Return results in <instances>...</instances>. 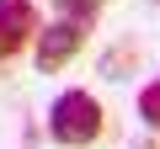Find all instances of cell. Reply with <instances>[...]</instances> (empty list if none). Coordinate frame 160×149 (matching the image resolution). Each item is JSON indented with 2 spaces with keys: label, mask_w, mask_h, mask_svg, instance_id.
I'll return each instance as SVG.
<instances>
[{
  "label": "cell",
  "mask_w": 160,
  "mask_h": 149,
  "mask_svg": "<svg viewBox=\"0 0 160 149\" xmlns=\"http://www.w3.org/2000/svg\"><path fill=\"white\" fill-rule=\"evenodd\" d=\"M53 6H59L64 16H80V22H96V11H102V0H53Z\"/></svg>",
  "instance_id": "5"
},
{
  "label": "cell",
  "mask_w": 160,
  "mask_h": 149,
  "mask_svg": "<svg viewBox=\"0 0 160 149\" xmlns=\"http://www.w3.org/2000/svg\"><path fill=\"white\" fill-rule=\"evenodd\" d=\"M155 6H160V0H155Z\"/></svg>",
  "instance_id": "6"
},
{
  "label": "cell",
  "mask_w": 160,
  "mask_h": 149,
  "mask_svg": "<svg viewBox=\"0 0 160 149\" xmlns=\"http://www.w3.org/2000/svg\"><path fill=\"white\" fill-rule=\"evenodd\" d=\"M139 123H144L149 133H160V74L139 91Z\"/></svg>",
  "instance_id": "4"
},
{
  "label": "cell",
  "mask_w": 160,
  "mask_h": 149,
  "mask_svg": "<svg viewBox=\"0 0 160 149\" xmlns=\"http://www.w3.org/2000/svg\"><path fill=\"white\" fill-rule=\"evenodd\" d=\"M43 22H38V6L32 0H0V64L16 59L27 43H38Z\"/></svg>",
  "instance_id": "3"
},
{
  "label": "cell",
  "mask_w": 160,
  "mask_h": 149,
  "mask_svg": "<svg viewBox=\"0 0 160 149\" xmlns=\"http://www.w3.org/2000/svg\"><path fill=\"white\" fill-rule=\"evenodd\" d=\"M86 32H91V22H80V16H59L53 27H43L38 43H32V64H38V74H59L80 48H86Z\"/></svg>",
  "instance_id": "2"
},
{
  "label": "cell",
  "mask_w": 160,
  "mask_h": 149,
  "mask_svg": "<svg viewBox=\"0 0 160 149\" xmlns=\"http://www.w3.org/2000/svg\"><path fill=\"white\" fill-rule=\"evenodd\" d=\"M102 128H107V112H102V101H96L91 91H64V96L48 107V133H53V144H64V149L96 144Z\"/></svg>",
  "instance_id": "1"
}]
</instances>
